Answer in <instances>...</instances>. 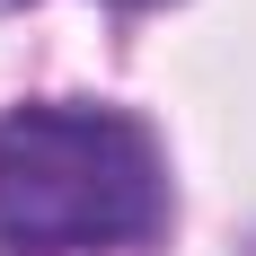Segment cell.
Wrapping results in <instances>:
<instances>
[{
  "instance_id": "1",
  "label": "cell",
  "mask_w": 256,
  "mask_h": 256,
  "mask_svg": "<svg viewBox=\"0 0 256 256\" xmlns=\"http://www.w3.org/2000/svg\"><path fill=\"white\" fill-rule=\"evenodd\" d=\"M168 221L150 124L115 106L0 115V256H132Z\"/></svg>"
},
{
  "instance_id": "2",
  "label": "cell",
  "mask_w": 256,
  "mask_h": 256,
  "mask_svg": "<svg viewBox=\"0 0 256 256\" xmlns=\"http://www.w3.org/2000/svg\"><path fill=\"white\" fill-rule=\"evenodd\" d=\"M124 9H150V0H124Z\"/></svg>"
}]
</instances>
